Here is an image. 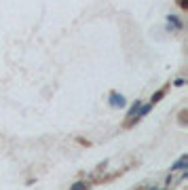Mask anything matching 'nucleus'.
I'll list each match as a JSON object with an SVG mask.
<instances>
[{
    "instance_id": "obj_1",
    "label": "nucleus",
    "mask_w": 188,
    "mask_h": 190,
    "mask_svg": "<svg viewBox=\"0 0 188 190\" xmlns=\"http://www.w3.org/2000/svg\"><path fill=\"white\" fill-rule=\"evenodd\" d=\"M110 106H112V108H123V106H125V97H123V95H119V93H112V95H110Z\"/></svg>"
},
{
    "instance_id": "obj_2",
    "label": "nucleus",
    "mask_w": 188,
    "mask_h": 190,
    "mask_svg": "<svg viewBox=\"0 0 188 190\" xmlns=\"http://www.w3.org/2000/svg\"><path fill=\"white\" fill-rule=\"evenodd\" d=\"M186 163H188V156L184 154L178 163H173V165H171V169H184V167H186Z\"/></svg>"
},
{
    "instance_id": "obj_3",
    "label": "nucleus",
    "mask_w": 188,
    "mask_h": 190,
    "mask_svg": "<svg viewBox=\"0 0 188 190\" xmlns=\"http://www.w3.org/2000/svg\"><path fill=\"white\" fill-rule=\"evenodd\" d=\"M139 108H142V104H139V102H135V104L131 106V110H129V114H127V116H133V114H135V112H137Z\"/></svg>"
},
{
    "instance_id": "obj_5",
    "label": "nucleus",
    "mask_w": 188,
    "mask_h": 190,
    "mask_svg": "<svg viewBox=\"0 0 188 190\" xmlns=\"http://www.w3.org/2000/svg\"><path fill=\"white\" fill-rule=\"evenodd\" d=\"M72 190H85V184H80V182H78V186H74Z\"/></svg>"
},
{
    "instance_id": "obj_4",
    "label": "nucleus",
    "mask_w": 188,
    "mask_h": 190,
    "mask_svg": "<svg viewBox=\"0 0 188 190\" xmlns=\"http://www.w3.org/2000/svg\"><path fill=\"white\" fill-rule=\"evenodd\" d=\"M169 23H173L175 28H182V21H180V19H175L173 15H169Z\"/></svg>"
}]
</instances>
